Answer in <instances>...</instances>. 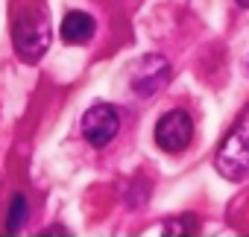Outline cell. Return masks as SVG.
I'll return each mask as SVG.
<instances>
[{"label": "cell", "instance_id": "cell-1", "mask_svg": "<svg viewBox=\"0 0 249 237\" xmlns=\"http://www.w3.org/2000/svg\"><path fill=\"white\" fill-rule=\"evenodd\" d=\"M214 167L229 182H240L249 176V108L240 114L234 129L223 138V144L214 155Z\"/></svg>", "mask_w": 249, "mask_h": 237}, {"label": "cell", "instance_id": "cell-2", "mask_svg": "<svg viewBox=\"0 0 249 237\" xmlns=\"http://www.w3.org/2000/svg\"><path fill=\"white\" fill-rule=\"evenodd\" d=\"M50 21L44 12H24L12 24V44L24 62H38L50 47Z\"/></svg>", "mask_w": 249, "mask_h": 237}, {"label": "cell", "instance_id": "cell-3", "mask_svg": "<svg viewBox=\"0 0 249 237\" xmlns=\"http://www.w3.org/2000/svg\"><path fill=\"white\" fill-rule=\"evenodd\" d=\"M194 138V120L191 114L182 111V108H173L167 111L159 126H156V144L164 150V152H182Z\"/></svg>", "mask_w": 249, "mask_h": 237}, {"label": "cell", "instance_id": "cell-4", "mask_svg": "<svg viewBox=\"0 0 249 237\" xmlns=\"http://www.w3.org/2000/svg\"><path fill=\"white\" fill-rule=\"evenodd\" d=\"M120 129V117L111 105L106 102H94L85 114H82V135L91 147H106L114 141Z\"/></svg>", "mask_w": 249, "mask_h": 237}, {"label": "cell", "instance_id": "cell-5", "mask_svg": "<svg viewBox=\"0 0 249 237\" xmlns=\"http://www.w3.org/2000/svg\"><path fill=\"white\" fill-rule=\"evenodd\" d=\"M170 79V65L161 56H144L132 73V91L135 94H153L159 88H164Z\"/></svg>", "mask_w": 249, "mask_h": 237}, {"label": "cell", "instance_id": "cell-6", "mask_svg": "<svg viewBox=\"0 0 249 237\" xmlns=\"http://www.w3.org/2000/svg\"><path fill=\"white\" fill-rule=\"evenodd\" d=\"M59 33H62L65 44H85L94 35V18L88 12H68Z\"/></svg>", "mask_w": 249, "mask_h": 237}, {"label": "cell", "instance_id": "cell-7", "mask_svg": "<svg viewBox=\"0 0 249 237\" xmlns=\"http://www.w3.org/2000/svg\"><path fill=\"white\" fill-rule=\"evenodd\" d=\"M30 217V205H27V196L24 193H15L12 202H9V211H6V231H21L24 222Z\"/></svg>", "mask_w": 249, "mask_h": 237}, {"label": "cell", "instance_id": "cell-8", "mask_svg": "<svg viewBox=\"0 0 249 237\" xmlns=\"http://www.w3.org/2000/svg\"><path fill=\"white\" fill-rule=\"evenodd\" d=\"M164 231H167V234H182V231H196V217H194V214H188V217H176V220H170V222L164 225Z\"/></svg>", "mask_w": 249, "mask_h": 237}, {"label": "cell", "instance_id": "cell-9", "mask_svg": "<svg viewBox=\"0 0 249 237\" xmlns=\"http://www.w3.org/2000/svg\"><path fill=\"white\" fill-rule=\"evenodd\" d=\"M237 6H249V0H237Z\"/></svg>", "mask_w": 249, "mask_h": 237}]
</instances>
